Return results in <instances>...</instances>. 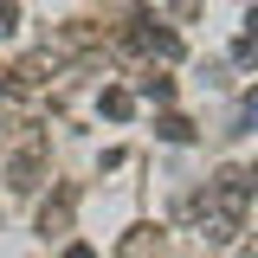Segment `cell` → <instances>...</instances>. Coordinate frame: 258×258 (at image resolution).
Instances as JSON below:
<instances>
[{
	"label": "cell",
	"mask_w": 258,
	"mask_h": 258,
	"mask_svg": "<svg viewBox=\"0 0 258 258\" xmlns=\"http://www.w3.org/2000/svg\"><path fill=\"white\" fill-rule=\"evenodd\" d=\"M7 187L13 194H39V181L52 174V136L39 123H13V136H7Z\"/></svg>",
	"instance_id": "6da1fadb"
},
{
	"label": "cell",
	"mask_w": 258,
	"mask_h": 258,
	"mask_svg": "<svg viewBox=\"0 0 258 258\" xmlns=\"http://www.w3.org/2000/svg\"><path fill=\"white\" fill-rule=\"evenodd\" d=\"M45 71H52V52H39V58H20L13 71H0V91H7V97H20V103H32V97H45V84H52Z\"/></svg>",
	"instance_id": "7a4b0ae2"
},
{
	"label": "cell",
	"mask_w": 258,
	"mask_h": 258,
	"mask_svg": "<svg viewBox=\"0 0 258 258\" xmlns=\"http://www.w3.org/2000/svg\"><path fill=\"white\" fill-rule=\"evenodd\" d=\"M71 213H78V187H58L39 207V239H64L71 232Z\"/></svg>",
	"instance_id": "3957f363"
},
{
	"label": "cell",
	"mask_w": 258,
	"mask_h": 258,
	"mask_svg": "<svg viewBox=\"0 0 258 258\" xmlns=\"http://www.w3.org/2000/svg\"><path fill=\"white\" fill-rule=\"evenodd\" d=\"M161 239H168L161 226H129V232H123V245H116V252H123V258H155V252H161Z\"/></svg>",
	"instance_id": "277c9868"
},
{
	"label": "cell",
	"mask_w": 258,
	"mask_h": 258,
	"mask_svg": "<svg viewBox=\"0 0 258 258\" xmlns=\"http://www.w3.org/2000/svg\"><path fill=\"white\" fill-rule=\"evenodd\" d=\"M97 103H103V116H110V123H123L129 110H136V97H129V91H103Z\"/></svg>",
	"instance_id": "5b68a950"
},
{
	"label": "cell",
	"mask_w": 258,
	"mask_h": 258,
	"mask_svg": "<svg viewBox=\"0 0 258 258\" xmlns=\"http://www.w3.org/2000/svg\"><path fill=\"white\" fill-rule=\"evenodd\" d=\"M155 136H161V142H194V123H187V116H161Z\"/></svg>",
	"instance_id": "8992f818"
},
{
	"label": "cell",
	"mask_w": 258,
	"mask_h": 258,
	"mask_svg": "<svg viewBox=\"0 0 258 258\" xmlns=\"http://www.w3.org/2000/svg\"><path fill=\"white\" fill-rule=\"evenodd\" d=\"M142 97H155V103H168V97H174V78H161V71H149V78H142Z\"/></svg>",
	"instance_id": "52a82bcc"
},
{
	"label": "cell",
	"mask_w": 258,
	"mask_h": 258,
	"mask_svg": "<svg viewBox=\"0 0 258 258\" xmlns=\"http://www.w3.org/2000/svg\"><path fill=\"white\" fill-rule=\"evenodd\" d=\"M20 32V0H0V39Z\"/></svg>",
	"instance_id": "ba28073f"
},
{
	"label": "cell",
	"mask_w": 258,
	"mask_h": 258,
	"mask_svg": "<svg viewBox=\"0 0 258 258\" xmlns=\"http://www.w3.org/2000/svg\"><path fill=\"white\" fill-rule=\"evenodd\" d=\"M200 7H207V0H168V13H174V20H194Z\"/></svg>",
	"instance_id": "9c48e42d"
},
{
	"label": "cell",
	"mask_w": 258,
	"mask_h": 258,
	"mask_svg": "<svg viewBox=\"0 0 258 258\" xmlns=\"http://www.w3.org/2000/svg\"><path fill=\"white\" fill-rule=\"evenodd\" d=\"M245 116H252V123H258V91H252V97H245Z\"/></svg>",
	"instance_id": "30bf717a"
}]
</instances>
